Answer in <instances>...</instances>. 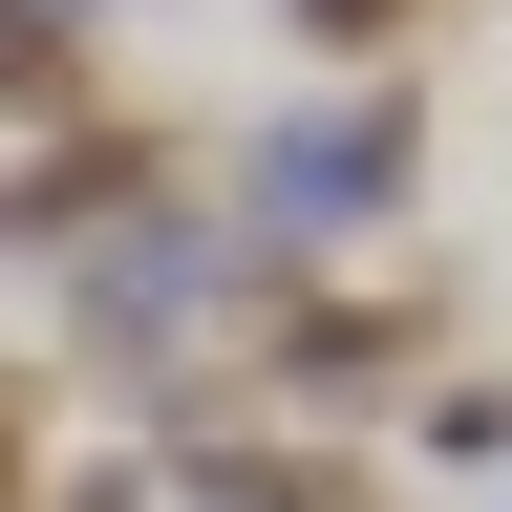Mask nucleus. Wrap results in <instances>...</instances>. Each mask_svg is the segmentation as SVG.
<instances>
[{
  "label": "nucleus",
  "mask_w": 512,
  "mask_h": 512,
  "mask_svg": "<svg viewBox=\"0 0 512 512\" xmlns=\"http://www.w3.org/2000/svg\"><path fill=\"white\" fill-rule=\"evenodd\" d=\"M406 342H427V299H299V384H363Z\"/></svg>",
  "instance_id": "obj_1"
},
{
  "label": "nucleus",
  "mask_w": 512,
  "mask_h": 512,
  "mask_svg": "<svg viewBox=\"0 0 512 512\" xmlns=\"http://www.w3.org/2000/svg\"><path fill=\"white\" fill-rule=\"evenodd\" d=\"M299 22H320V43H406L427 0H299Z\"/></svg>",
  "instance_id": "obj_2"
}]
</instances>
